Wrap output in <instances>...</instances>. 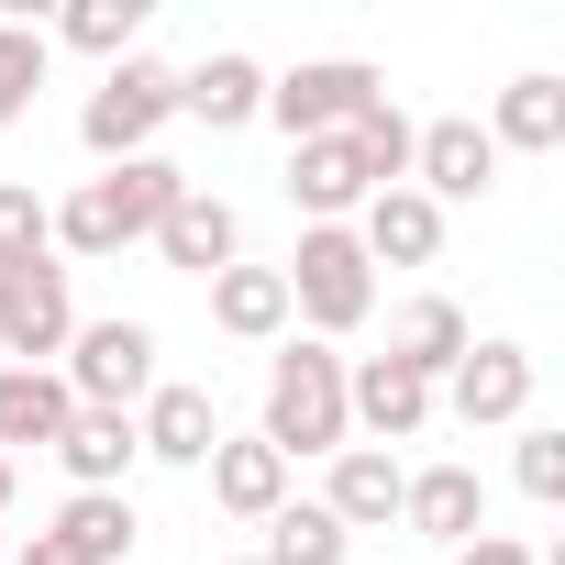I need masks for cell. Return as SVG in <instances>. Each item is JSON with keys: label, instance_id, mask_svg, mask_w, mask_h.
I'll list each match as a JSON object with an SVG mask.
<instances>
[{"label": "cell", "instance_id": "1", "mask_svg": "<svg viewBox=\"0 0 565 565\" xmlns=\"http://www.w3.org/2000/svg\"><path fill=\"white\" fill-rule=\"evenodd\" d=\"M178 189H189V167H167V156H122V167L78 178V189L45 211V244H67V255H122V244H156V222L178 211Z\"/></svg>", "mask_w": 565, "mask_h": 565}, {"label": "cell", "instance_id": "2", "mask_svg": "<svg viewBox=\"0 0 565 565\" xmlns=\"http://www.w3.org/2000/svg\"><path fill=\"white\" fill-rule=\"evenodd\" d=\"M344 355L333 344H277L266 355V422H255V444H277V455H344Z\"/></svg>", "mask_w": 565, "mask_h": 565}, {"label": "cell", "instance_id": "3", "mask_svg": "<svg viewBox=\"0 0 565 565\" xmlns=\"http://www.w3.org/2000/svg\"><path fill=\"white\" fill-rule=\"evenodd\" d=\"M277 277H289V322H311V344H333L377 311V266H366L355 222H300V255Z\"/></svg>", "mask_w": 565, "mask_h": 565}, {"label": "cell", "instance_id": "4", "mask_svg": "<svg viewBox=\"0 0 565 565\" xmlns=\"http://www.w3.org/2000/svg\"><path fill=\"white\" fill-rule=\"evenodd\" d=\"M178 122V67H156V56H122V67H100V89L78 100V145L100 156V167H122V156H156V134Z\"/></svg>", "mask_w": 565, "mask_h": 565}, {"label": "cell", "instance_id": "5", "mask_svg": "<svg viewBox=\"0 0 565 565\" xmlns=\"http://www.w3.org/2000/svg\"><path fill=\"white\" fill-rule=\"evenodd\" d=\"M56 377H67V399H78V411H145V388H156V322H134V311L78 322Z\"/></svg>", "mask_w": 565, "mask_h": 565}, {"label": "cell", "instance_id": "6", "mask_svg": "<svg viewBox=\"0 0 565 565\" xmlns=\"http://www.w3.org/2000/svg\"><path fill=\"white\" fill-rule=\"evenodd\" d=\"M366 100H388V78H377L366 56H300L289 78H266V122L289 134V145H311V134H344Z\"/></svg>", "mask_w": 565, "mask_h": 565}, {"label": "cell", "instance_id": "7", "mask_svg": "<svg viewBox=\"0 0 565 565\" xmlns=\"http://www.w3.org/2000/svg\"><path fill=\"white\" fill-rule=\"evenodd\" d=\"M78 333V300H67V266L56 255H23V266H0V355L12 366H56Z\"/></svg>", "mask_w": 565, "mask_h": 565}, {"label": "cell", "instance_id": "8", "mask_svg": "<svg viewBox=\"0 0 565 565\" xmlns=\"http://www.w3.org/2000/svg\"><path fill=\"white\" fill-rule=\"evenodd\" d=\"M411 189L444 211V200H488L499 189V145H488V122H466V111H444V122H422L411 134Z\"/></svg>", "mask_w": 565, "mask_h": 565}, {"label": "cell", "instance_id": "9", "mask_svg": "<svg viewBox=\"0 0 565 565\" xmlns=\"http://www.w3.org/2000/svg\"><path fill=\"white\" fill-rule=\"evenodd\" d=\"M156 255L178 266V277H222V266H244V211L222 200V189H178V211L156 222Z\"/></svg>", "mask_w": 565, "mask_h": 565}, {"label": "cell", "instance_id": "10", "mask_svg": "<svg viewBox=\"0 0 565 565\" xmlns=\"http://www.w3.org/2000/svg\"><path fill=\"white\" fill-rule=\"evenodd\" d=\"M433 399H455V422H466V433H499V422H521V411H532V355H521V344H466V355H455V377H444Z\"/></svg>", "mask_w": 565, "mask_h": 565}, {"label": "cell", "instance_id": "11", "mask_svg": "<svg viewBox=\"0 0 565 565\" xmlns=\"http://www.w3.org/2000/svg\"><path fill=\"white\" fill-rule=\"evenodd\" d=\"M134 444H145L156 466H211V444H222L211 388H200V377H156V388H145V411H134Z\"/></svg>", "mask_w": 565, "mask_h": 565}, {"label": "cell", "instance_id": "12", "mask_svg": "<svg viewBox=\"0 0 565 565\" xmlns=\"http://www.w3.org/2000/svg\"><path fill=\"white\" fill-rule=\"evenodd\" d=\"M344 422H366L377 455H388V444H411L433 422V377H411L399 355H366V366H344Z\"/></svg>", "mask_w": 565, "mask_h": 565}, {"label": "cell", "instance_id": "13", "mask_svg": "<svg viewBox=\"0 0 565 565\" xmlns=\"http://www.w3.org/2000/svg\"><path fill=\"white\" fill-rule=\"evenodd\" d=\"M399 521L422 532V543H477L488 532V488H477V466H422V477H399Z\"/></svg>", "mask_w": 565, "mask_h": 565}, {"label": "cell", "instance_id": "14", "mask_svg": "<svg viewBox=\"0 0 565 565\" xmlns=\"http://www.w3.org/2000/svg\"><path fill=\"white\" fill-rule=\"evenodd\" d=\"M178 111H189V122H211V134H244V122H266V67L222 45V56L178 67Z\"/></svg>", "mask_w": 565, "mask_h": 565}, {"label": "cell", "instance_id": "15", "mask_svg": "<svg viewBox=\"0 0 565 565\" xmlns=\"http://www.w3.org/2000/svg\"><path fill=\"white\" fill-rule=\"evenodd\" d=\"M355 244H366V266H433L444 255V211L422 189H377L355 211Z\"/></svg>", "mask_w": 565, "mask_h": 565}, {"label": "cell", "instance_id": "16", "mask_svg": "<svg viewBox=\"0 0 565 565\" xmlns=\"http://www.w3.org/2000/svg\"><path fill=\"white\" fill-rule=\"evenodd\" d=\"M289 200H300L311 222H344V211H366L377 189H366V167H355L344 134H311V145H289Z\"/></svg>", "mask_w": 565, "mask_h": 565}, {"label": "cell", "instance_id": "17", "mask_svg": "<svg viewBox=\"0 0 565 565\" xmlns=\"http://www.w3.org/2000/svg\"><path fill=\"white\" fill-rule=\"evenodd\" d=\"M399 477H411L399 455H377V444H344V455H333V488H322V510H333L344 532H388V521H399Z\"/></svg>", "mask_w": 565, "mask_h": 565}, {"label": "cell", "instance_id": "18", "mask_svg": "<svg viewBox=\"0 0 565 565\" xmlns=\"http://www.w3.org/2000/svg\"><path fill=\"white\" fill-rule=\"evenodd\" d=\"M67 411H78V399H67V377H56V366H0V455H23V444H34V455H56Z\"/></svg>", "mask_w": 565, "mask_h": 565}, {"label": "cell", "instance_id": "19", "mask_svg": "<svg viewBox=\"0 0 565 565\" xmlns=\"http://www.w3.org/2000/svg\"><path fill=\"white\" fill-rule=\"evenodd\" d=\"M211 499L233 510V521H277V510H289V455H277V444H211Z\"/></svg>", "mask_w": 565, "mask_h": 565}, {"label": "cell", "instance_id": "20", "mask_svg": "<svg viewBox=\"0 0 565 565\" xmlns=\"http://www.w3.org/2000/svg\"><path fill=\"white\" fill-rule=\"evenodd\" d=\"M211 322L233 344H289V277L277 266H222L211 277Z\"/></svg>", "mask_w": 565, "mask_h": 565}, {"label": "cell", "instance_id": "21", "mask_svg": "<svg viewBox=\"0 0 565 565\" xmlns=\"http://www.w3.org/2000/svg\"><path fill=\"white\" fill-rule=\"evenodd\" d=\"M466 344H477V322H466V311H455L444 289H422V300H411V311L388 322V355H399L411 377H433V388L455 377V355H466Z\"/></svg>", "mask_w": 565, "mask_h": 565}, {"label": "cell", "instance_id": "22", "mask_svg": "<svg viewBox=\"0 0 565 565\" xmlns=\"http://www.w3.org/2000/svg\"><path fill=\"white\" fill-rule=\"evenodd\" d=\"M488 145H499V156H554V145H565V78H543V67L510 78L499 111H488Z\"/></svg>", "mask_w": 565, "mask_h": 565}, {"label": "cell", "instance_id": "23", "mask_svg": "<svg viewBox=\"0 0 565 565\" xmlns=\"http://www.w3.org/2000/svg\"><path fill=\"white\" fill-rule=\"evenodd\" d=\"M134 411H67V433H56V466L78 477V488H122L134 477Z\"/></svg>", "mask_w": 565, "mask_h": 565}, {"label": "cell", "instance_id": "24", "mask_svg": "<svg viewBox=\"0 0 565 565\" xmlns=\"http://www.w3.org/2000/svg\"><path fill=\"white\" fill-rule=\"evenodd\" d=\"M45 532H56V543H67L78 565H122L145 521H134V499H122V488H78V499H67V510H56Z\"/></svg>", "mask_w": 565, "mask_h": 565}, {"label": "cell", "instance_id": "25", "mask_svg": "<svg viewBox=\"0 0 565 565\" xmlns=\"http://www.w3.org/2000/svg\"><path fill=\"white\" fill-rule=\"evenodd\" d=\"M344 554H355V532H344L322 499H289V510L266 521V554H255V565H344Z\"/></svg>", "mask_w": 565, "mask_h": 565}, {"label": "cell", "instance_id": "26", "mask_svg": "<svg viewBox=\"0 0 565 565\" xmlns=\"http://www.w3.org/2000/svg\"><path fill=\"white\" fill-rule=\"evenodd\" d=\"M411 111L399 100H366L355 122H344V145H355V167H366V189H411Z\"/></svg>", "mask_w": 565, "mask_h": 565}, {"label": "cell", "instance_id": "27", "mask_svg": "<svg viewBox=\"0 0 565 565\" xmlns=\"http://www.w3.org/2000/svg\"><path fill=\"white\" fill-rule=\"evenodd\" d=\"M134 34H145V0H67V12H56V34H45V45H78V56H100V67H122V56H134Z\"/></svg>", "mask_w": 565, "mask_h": 565}, {"label": "cell", "instance_id": "28", "mask_svg": "<svg viewBox=\"0 0 565 565\" xmlns=\"http://www.w3.org/2000/svg\"><path fill=\"white\" fill-rule=\"evenodd\" d=\"M45 67H56V45H45V23H12V12H0V134H12V122L34 111V89H45Z\"/></svg>", "mask_w": 565, "mask_h": 565}, {"label": "cell", "instance_id": "29", "mask_svg": "<svg viewBox=\"0 0 565 565\" xmlns=\"http://www.w3.org/2000/svg\"><path fill=\"white\" fill-rule=\"evenodd\" d=\"M510 477H521V499H565V433L554 422H521V455H510Z\"/></svg>", "mask_w": 565, "mask_h": 565}, {"label": "cell", "instance_id": "30", "mask_svg": "<svg viewBox=\"0 0 565 565\" xmlns=\"http://www.w3.org/2000/svg\"><path fill=\"white\" fill-rule=\"evenodd\" d=\"M23 255H56L45 244V200L23 178H0V266H23Z\"/></svg>", "mask_w": 565, "mask_h": 565}, {"label": "cell", "instance_id": "31", "mask_svg": "<svg viewBox=\"0 0 565 565\" xmlns=\"http://www.w3.org/2000/svg\"><path fill=\"white\" fill-rule=\"evenodd\" d=\"M455 565H532V543H510V532H477V543H455Z\"/></svg>", "mask_w": 565, "mask_h": 565}, {"label": "cell", "instance_id": "32", "mask_svg": "<svg viewBox=\"0 0 565 565\" xmlns=\"http://www.w3.org/2000/svg\"><path fill=\"white\" fill-rule=\"evenodd\" d=\"M12 565H78V554H67L56 532H23V543H12Z\"/></svg>", "mask_w": 565, "mask_h": 565}, {"label": "cell", "instance_id": "33", "mask_svg": "<svg viewBox=\"0 0 565 565\" xmlns=\"http://www.w3.org/2000/svg\"><path fill=\"white\" fill-rule=\"evenodd\" d=\"M0 521H12V455H0Z\"/></svg>", "mask_w": 565, "mask_h": 565}, {"label": "cell", "instance_id": "34", "mask_svg": "<svg viewBox=\"0 0 565 565\" xmlns=\"http://www.w3.org/2000/svg\"><path fill=\"white\" fill-rule=\"evenodd\" d=\"M0 565H12V532H0Z\"/></svg>", "mask_w": 565, "mask_h": 565}, {"label": "cell", "instance_id": "35", "mask_svg": "<svg viewBox=\"0 0 565 565\" xmlns=\"http://www.w3.org/2000/svg\"><path fill=\"white\" fill-rule=\"evenodd\" d=\"M222 565H255V554H222Z\"/></svg>", "mask_w": 565, "mask_h": 565}]
</instances>
